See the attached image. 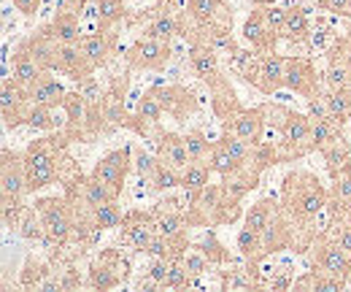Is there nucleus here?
<instances>
[{
	"mask_svg": "<svg viewBox=\"0 0 351 292\" xmlns=\"http://www.w3.org/2000/svg\"><path fill=\"white\" fill-rule=\"evenodd\" d=\"M243 201H235V198H227L224 192H221V201L219 206H217V214H214V225H232V222H238L241 216H243V206H241Z\"/></svg>",
	"mask_w": 351,
	"mask_h": 292,
	"instance_id": "c03bdc74",
	"label": "nucleus"
},
{
	"mask_svg": "<svg viewBox=\"0 0 351 292\" xmlns=\"http://www.w3.org/2000/svg\"><path fill=\"white\" fill-rule=\"evenodd\" d=\"M95 14L97 30H114L119 22L128 19V5L125 0H95Z\"/></svg>",
	"mask_w": 351,
	"mask_h": 292,
	"instance_id": "7c9ffc66",
	"label": "nucleus"
},
{
	"mask_svg": "<svg viewBox=\"0 0 351 292\" xmlns=\"http://www.w3.org/2000/svg\"><path fill=\"white\" fill-rule=\"evenodd\" d=\"M278 201H281V209L287 211V216L303 233L300 244H298V251H308L313 236H316L313 222H316V216L322 211L327 209L330 190L311 170H289L284 176V181H281V198Z\"/></svg>",
	"mask_w": 351,
	"mask_h": 292,
	"instance_id": "f257e3e1",
	"label": "nucleus"
},
{
	"mask_svg": "<svg viewBox=\"0 0 351 292\" xmlns=\"http://www.w3.org/2000/svg\"><path fill=\"white\" fill-rule=\"evenodd\" d=\"M322 98L332 114V120L341 127H346L351 122V89H322Z\"/></svg>",
	"mask_w": 351,
	"mask_h": 292,
	"instance_id": "2f4dec72",
	"label": "nucleus"
},
{
	"mask_svg": "<svg viewBox=\"0 0 351 292\" xmlns=\"http://www.w3.org/2000/svg\"><path fill=\"white\" fill-rule=\"evenodd\" d=\"M343 127L330 122V120H311V152H324L335 138H341Z\"/></svg>",
	"mask_w": 351,
	"mask_h": 292,
	"instance_id": "c9c22d12",
	"label": "nucleus"
},
{
	"mask_svg": "<svg viewBox=\"0 0 351 292\" xmlns=\"http://www.w3.org/2000/svg\"><path fill=\"white\" fill-rule=\"evenodd\" d=\"M346 19H351V5H349V14H346Z\"/></svg>",
	"mask_w": 351,
	"mask_h": 292,
	"instance_id": "bf43d9fd",
	"label": "nucleus"
},
{
	"mask_svg": "<svg viewBox=\"0 0 351 292\" xmlns=\"http://www.w3.org/2000/svg\"><path fill=\"white\" fill-rule=\"evenodd\" d=\"M54 71L73 79V82H84L87 76L95 74L92 63L84 57V52L79 49V43H57V57H54Z\"/></svg>",
	"mask_w": 351,
	"mask_h": 292,
	"instance_id": "a211bd4d",
	"label": "nucleus"
},
{
	"mask_svg": "<svg viewBox=\"0 0 351 292\" xmlns=\"http://www.w3.org/2000/svg\"><path fill=\"white\" fill-rule=\"evenodd\" d=\"M322 160H324V166H327V173H330V179H338L341 173H346L351 170V146L349 141L341 135V138H335L324 152H322Z\"/></svg>",
	"mask_w": 351,
	"mask_h": 292,
	"instance_id": "c756f323",
	"label": "nucleus"
},
{
	"mask_svg": "<svg viewBox=\"0 0 351 292\" xmlns=\"http://www.w3.org/2000/svg\"><path fill=\"white\" fill-rule=\"evenodd\" d=\"M351 0H316V8L319 11H327V14H335V16H346L349 14Z\"/></svg>",
	"mask_w": 351,
	"mask_h": 292,
	"instance_id": "603ef678",
	"label": "nucleus"
},
{
	"mask_svg": "<svg viewBox=\"0 0 351 292\" xmlns=\"http://www.w3.org/2000/svg\"><path fill=\"white\" fill-rule=\"evenodd\" d=\"M62 111L68 117L65 122V135L71 141H82L87 138V114H89V100L84 98L82 89H68L65 100H62Z\"/></svg>",
	"mask_w": 351,
	"mask_h": 292,
	"instance_id": "aec40b11",
	"label": "nucleus"
},
{
	"mask_svg": "<svg viewBox=\"0 0 351 292\" xmlns=\"http://www.w3.org/2000/svg\"><path fill=\"white\" fill-rule=\"evenodd\" d=\"M89 0H62V5L60 8H71V11H76V14H82L84 8H87Z\"/></svg>",
	"mask_w": 351,
	"mask_h": 292,
	"instance_id": "13d9d810",
	"label": "nucleus"
},
{
	"mask_svg": "<svg viewBox=\"0 0 351 292\" xmlns=\"http://www.w3.org/2000/svg\"><path fill=\"white\" fill-rule=\"evenodd\" d=\"M171 54H173L171 43L154 41V38L141 36V38L132 41V46L125 52V65H128L130 71H154V74H160V71L168 68Z\"/></svg>",
	"mask_w": 351,
	"mask_h": 292,
	"instance_id": "423d86ee",
	"label": "nucleus"
},
{
	"mask_svg": "<svg viewBox=\"0 0 351 292\" xmlns=\"http://www.w3.org/2000/svg\"><path fill=\"white\" fill-rule=\"evenodd\" d=\"M284 76H287V57L284 54H260V84L257 89L263 95H276L284 89Z\"/></svg>",
	"mask_w": 351,
	"mask_h": 292,
	"instance_id": "5701e85b",
	"label": "nucleus"
},
{
	"mask_svg": "<svg viewBox=\"0 0 351 292\" xmlns=\"http://www.w3.org/2000/svg\"><path fill=\"white\" fill-rule=\"evenodd\" d=\"M192 247L203 251V254L211 260V265H224V268H227V265H235V257H232L230 249H227L219 238H217V233H214V230H208V233H206L200 241H195Z\"/></svg>",
	"mask_w": 351,
	"mask_h": 292,
	"instance_id": "72a5a7b5",
	"label": "nucleus"
},
{
	"mask_svg": "<svg viewBox=\"0 0 351 292\" xmlns=\"http://www.w3.org/2000/svg\"><path fill=\"white\" fill-rule=\"evenodd\" d=\"M89 214H92V219H95V225H97L100 230L122 227V219H125V211H122V206H119V201H108V203L92 209Z\"/></svg>",
	"mask_w": 351,
	"mask_h": 292,
	"instance_id": "a19ab883",
	"label": "nucleus"
},
{
	"mask_svg": "<svg viewBox=\"0 0 351 292\" xmlns=\"http://www.w3.org/2000/svg\"><path fill=\"white\" fill-rule=\"evenodd\" d=\"M44 30L57 43H79L84 38V33H82V14H76L71 8H60L54 14V19L49 25H44Z\"/></svg>",
	"mask_w": 351,
	"mask_h": 292,
	"instance_id": "4be33fe9",
	"label": "nucleus"
},
{
	"mask_svg": "<svg viewBox=\"0 0 351 292\" xmlns=\"http://www.w3.org/2000/svg\"><path fill=\"white\" fill-rule=\"evenodd\" d=\"M25 203H22V198H3V225L5 227H19V222H22V214H25Z\"/></svg>",
	"mask_w": 351,
	"mask_h": 292,
	"instance_id": "de8ad7c7",
	"label": "nucleus"
},
{
	"mask_svg": "<svg viewBox=\"0 0 351 292\" xmlns=\"http://www.w3.org/2000/svg\"><path fill=\"white\" fill-rule=\"evenodd\" d=\"M181 260H184L186 271H189L195 279H200V276H203V273L211 268V260H208V257H206V254H203L200 249H195V247H189V251H186Z\"/></svg>",
	"mask_w": 351,
	"mask_h": 292,
	"instance_id": "09e8293b",
	"label": "nucleus"
},
{
	"mask_svg": "<svg viewBox=\"0 0 351 292\" xmlns=\"http://www.w3.org/2000/svg\"><path fill=\"white\" fill-rule=\"evenodd\" d=\"M11 3H14V8H16L22 16L33 19V16L38 14V8H41V3H44V0H11Z\"/></svg>",
	"mask_w": 351,
	"mask_h": 292,
	"instance_id": "864d4df0",
	"label": "nucleus"
},
{
	"mask_svg": "<svg viewBox=\"0 0 351 292\" xmlns=\"http://www.w3.org/2000/svg\"><path fill=\"white\" fill-rule=\"evenodd\" d=\"M16 230H19V236H22L25 241H30V244H44L46 247V227H44L41 214H38V209H36V203L25 209L22 222H19Z\"/></svg>",
	"mask_w": 351,
	"mask_h": 292,
	"instance_id": "e433bc0d",
	"label": "nucleus"
},
{
	"mask_svg": "<svg viewBox=\"0 0 351 292\" xmlns=\"http://www.w3.org/2000/svg\"><path fill=\"white\" fill-rule=\"evenodd\" d=\"M186 16L192 30H203L211 25H232V8L224 0H186Z\"/></svg>",
	"mask_w": 351,
	"mask_h": 292,
	"instance_id": "f3484780",
	"label": "nucleus"
},
{
	"mask_svg": "<svg viewBox=\"0 0 351 292\" xmlns=\"http://www.w3.org/2000/svg\"><path fill=\"white\" fill-rule=\"evenodd\" d=\"M284 89L300 95V98H316L322 95V84H319V74H316V65L300 57V54H292L287 57V76H284Z\"/></svg>",
	"mask_w": 351,
	"mask_h": 292,
	"instance_id": "9d476101",
	"label": "nucleus"
},
{
	"mask_svg": "<svg viewBox=\"0 0 351 292\" xmlns=\"http://www.w3.org/2000/svg\"><path fill=\"white\" fill-rule=\"evenodd\" d=\"M154 92L165 109L168 117L173 120H186L197 111V98L192 89L181 87V84H154Z\"/></svg>",
	"mask_w": 351,
	"mask_h": 292,
	"instance_id": "dca6fc26",
	"label": "nucleus"
},
{
	"mask_svg": "<svg viewBox=\"0 0 351 292\" xmlns=\"http://www.w3.org/2000/svg\"><path fill=\"white\" fill-rule=\"evenodd\" d=\"M130 276V260L122 257L119 249L100 251L87 268V287L89 290H117Z\"/></svg>",
	"mask_w": 351,
	"mask_h": 292,
	"instance_id": "20e7f679",
	"label": "nucleus"
},
{
	"mask_svg": "<svg viewBox=\"0 0 351 292\" xmlns=\"http://www.w3.org/2000/svg\"><path fill=\"white\" fill-rule=\"evenodd\" d=\"M211 166L208 163H189L181 170V190L186 192V203H192L208 184H211Z\"/></svg>",
	"mask_w": 351,
	"mask_h": 292,
	"instance_id": "c85d7f7f",
	"label": "nucleus"
},
{
	"mask_svg": "<svg viewBox=\"0 0 351 292\" xmlns=\"http://www.w3.org/2000/svg\"><path fill=\"white\" fill-rule=\"evenodd\" d=\"M184 144H186V152H189L192 163H208V155H211L214 141H208V135H206L203 127L186 130V133H184Z\"/></svg>",
	"mask_w": 351,
	"mask_h": 292,
	"instance_id": "58836bf2",
	"label": "nucleus"
},
{
	"mask_svg": "<svg viewBox=\"0 0 351 292\" xmlns=\"http://www.w3.org/2000/svg\"><path fill=\"white\" fill-rule=\"evenodd\" d=\"M36 209L44 219L46 227V247H68V241L73 238V222H76V211L73 203L68 201V195H51V198H38Z\"/></svg>",
	"mask_w": 351,
	"mask_h": 292,
	"instance_id": "7ed1b4c3",
	"label": "nucleus"
},
{
	"mask_svg": "<svg viewBox=\"0 0 351 292\" xmlns=\"http://www.w3.org/2000/svg\"><path fill=\"white\" fill-rule=\"evenodd\" d=\"M160 166V157L157 155H149L146 149H135V157H132V170L141 176V181H146L152 173H154V168Z\"/></svg>",
	"mask_w": 351,
	"mask_h": 292,
	"instance_id": "49530a36",
	"label": "nucleus"
},
{
	"mask_svg": "<svg viewBox=\"0 0 351 292\" xmlns=\"http://www.w3.org/2000/svg\"><path fill=\"white\" fill-rule=\"evenodd\" d=\"M292 284H295V279H292V276L287 273V268H284L276 279H270V284H267V287H270V290H289Z\"/></svg>",
	"mask_w": 351,
	"mask_h": 292,
	"instance_id": "4d7b16f0",
	"label": "nucleus"
},
{
	"mask_svg": "<svg viewBox=\"0 0 351 292\" xmlns=\"http://www.w3.org/2000/svg\"><path fill=\"white\" fill-rule=\"evenodd\" d=\"M168 271H171V260L168 257H152L149 265H146V273L165 290V279H168Z\"/></svg>",
	"mask_w": 351,
	"mask_h": 292,
	"instance_id": "8fccbe9b",
	"label": "nucleus"
},
{
	"mask_svg": "<svg viewBox=\"0 0 351 292\" xmlns=\"http://www.w3.org/2000/svg\"><path fill=\"white\" fill-rule=\"evenodd\" d=\"M327 211H330V214H343V211H351V170L341 173L338 179H332L330 201H327Z\"/></svg>",
	"mask_w": 351,
	"mask_h": 292,
	"instance_id": "f704fd0d",
	"label": "nucleus"
},
{
	"mask_svg": "<svg viewBox=\"0 0 351 292\" xmlns=\"http://www.w3.org/2000/svg\"><path fill=\"white\" fill-rule=\"evenodd\" d=\"M154 141H157V157H160V163L176 168V170H184V168L192 163V157L186 152V144H184V133L162 130Z\"/></svg>",
	"mask_w": 351,
	"mask_h": 292,
	"instance_id": "412c9836",
	"label": "nucleus"
},
{
	"mask_svg": "<svg viewBox=\"0 0 351 292\" xmlns=\"http://www.w3.org/2000/svg\"><path fill=\"white\" fill-rule=\"evenodd\" d=\"M281 209V201H276V198H260L257 203H252L246 214H243V225L246 227H252V230H257V233H263V227L273 219V214Z\"/></svg>",
	"mask_w": 351,
	"mask_h": 292,
	"instance_id": "473e14b6",
	"label": "nucleus"
},
{
	"mask_svg": "<svg viewBox=\"0 0 351 292\" xmlns=\"http://www.w3.org/2000/svg\"><path fill=\"white\" fill-rule=\"evenodd\" d=\"M157 233V225H154V214L152 209H130L125 211V219H122V241L130 244L135 251H146L152 238Z\"/></svg>",
	"mask_w": 351,
	"mask_h": 292,
	"instance_id": "4468645a",
	"label": "nucleus"
},
{
	"mask_svg": "<svg viewBox=\"0 0 351 292\" xmlns=\"http://www.w3.org/2000/svg\"><path fill=\"white\" fill-rule=\"evenodd\" d=\"M54 74L57 71H44L38 76V82L27 89L33 103H41V106H49V109H62V100H65L68 89L62 87V82H57Z\"/></svg>",
	"mask_w": 351,
	"mask_h": 292,
	"instance_id": "b1692460",
	"label": "nucleus"
},
{
	"mask_svg": "<svg viewBox=\"0 0 351 292\" xmlns=\"http://www.w3.org/2000/svg\"><path fill=\"white\" fill-rule=\"evenodd\" d=\"M49 276H54V271L46 265L44 260L27 257V262L22 265V273H19V284L25 290H41V284H44Z\"/></svg>",
	"mask_w": 351,
	"mask_h": 292,
	"instance_id": "4c0bfd02",
	"label": "nucleus"
},
{
	"mask_svg": "<svg viewBox=\"0 0 351 292\" xmlns=\"http://www.w3.org/2000/svg\"><path fill=\"white\" fill-rule=\"evenodd\" d=\"M241 36H243V41L249 43L257 54H270V52H276V43L281 38V36L267 25V19H265V5H254V8L249 11Z\"/></svg>",
	"mask_w": 351,
	"mask_h": 292,
	"instance_id": "2eb2a0df",
	"label": "nucleus"
},
{
	"mask_svg": "<svg viewBox=\"0 0 351 292\" xmlns=\"http://www.w3.org/2000/svg\"><path fill=\"white\" fill-rule=\"evenodd\" d=\"M265 19H267V25L281 36V30H284V25H287V8H281V5H265Z\"/></svg>",
	"mask_w": 351,
	"mask_h": 292,
	"instance_id": "3c124183",
	"label": "nucleus"
},
{
	"mask_svg": "<svg viewBox=\"0 0 351 292\" xmlns=\"http://www.w3.org/2000/svg\"><path fill=\"white\" fill-rule=\"evenodd\" d=\"M349 287V282L343 276H335V273H327L322 268H311L306 271L300 279H295L292 290H313V292H341Z\"/></svg>",
	"mask_w": 351,
	"mask_h": 292,
	"instance_id": "a878e982",
	"label": "nucleus"
},
{
	"mask_svg": "<svg viewBox=\"0 0 351 292\" xmlns=\"http://www.w3.org/2000/svg\"><path fill=\"white\" fill-rule=\"evenodd\" d=\"M332 46L341 52V57L351 65V19H349V30H346L343 36H338V38L332 41Z\"/></svg>",
	"mask_w": 351,
	"mask_h": 292,
	"instance_id": "5fc2aeb1",
	"label": "nucleus"
},
{
	"mask_svg": "<svg viewBox=\"0 0 351 292\" xmlns=\"http://www.w3.org/2000/svg\"><path fill=\"white\" fill-rule=\"evenodd\" d=\"M281 38L295 46L311 41V14L306 5H292L287 8V25L281 30Z\"/></svg>",
	"mask_w": 351,
	"mask_h": 292,
	"instance_id": "bb28decb",
	"label": "nucleus"
},
{
	"mask_svg": "<svg viewBox=\"0 0 351 292\" xmlns=\"http://www.w3.org/2000/svg\"><path fill=\"white\" fill-rule=\"evenodd\" d=\"M30 95L25 87L14 82L11 76L3 79V87H0V114H3V127L11 133L16 127L25 125L27 120V111H30Z\"/></svg>",
	"mask_w": 351,
	"mask_h": 292,
	"instance_id": "1a4fd4ad",
	"label": "nucleus"
},
{
	"mask_svg": "<svg viewBox=\"0 0 351 292\" xmlns=\"http://www.w3.org/2000/svg\"><path fill=\"white\" fill-rule=\"evenodd\" d=\"M132 149L130 144H125L122 149H111L108 155H103L95 168H92V176L100 179L103 184H108L119 198H122V190H125V181H128V173L132 170Z\"/></svg>",
	"mask_w": 351,
	"mask_h": 292,
	"instance_id": "0eeeda50",
	"label": "nucleus"
},
{
	"mask_svg": "<svg viewBox=\"0 0 351 292\" xmlns=\"http://www.w3.org/2000/svg\"><path fill=\"white\" fill-rule=\"evenodd\" d=\"M197 279L186 271L184 260H171V271H168V279H165V290H184V287H192Z\"/></svg>",
	"mask_w": 351,
	"mask_h": 292,
	"instance_id": "a18cd8bd",
	"label": "nucleus"
},
{
	"mask_svg": "<svg viewBox=\"0 0 351 292\" xmlns=\"http://www.w3.org/2000/svg\"><path fill=\"white\" fill-rule=\"evenodd\" d=\"M208 166H211V170L219 176V179H224V176H230V173H235L238 168H241V163L221 146L219 141H214V146H211V155H208Z\"/></svg>",
	"mask_w": 351,
	"mask_h": 292,
	"instance_id": "37998d69",
	"label": "nucleus"
},
{
	"mask_svg": "<svg viewBox=\"0 0 351 292\" xmlns=\"http://www.w3.org/2000/svg\"><path fill=\"white\" fill-rule=\"evenodd\" d=\"M117 41H119V36L114 30H95V33H89V36H84L79 41V49L84 52V57L92 63V68L100 71L117 54Z\"/></svg>",
	"mask_w": 351,
	"mask_h": 292,
	"instance_id": "6ab92c4d",
	"label": "nucleus"
},
{
	"mask_svg": "<svg viewBox=\"0 0 351 292\" xmlns=\"http://www.w3.org/2000/svg\"><path fill=\"white\" fill-rule=\"evenodd\" d=\"M308 262L311 268H322L327 273H335V276H343L349 282L351 276V254L327 230L316 233L311 247H308Z\"/></svg>",
	"mask_w": 351,
	"mask_h": 292,
	"instance_id": "39448f33",
	"label": "nucleus"
},
{
	"mask_svg": "<svg viewBox=\"0 0 351 292\" xmlns=\"http://www.w3.org/2000/svg\"><path fill=\"white\" fill-rule=\"evenodd\" d=\"M267 109L276 114V127L281 135V141L276 146L278 163H292V160L311 155V117L295 111V109L270 106V103H267Z\"/></svg>",
	"mask_w": 351,
	"mask_h": 292,
	"instance_id": "f03ea898",
	"label": "nucleus"
},
{
	"mask_svg": "<svg viewBox=\"0 0 351 292\" xmlns=\"http://www.w3.org/2000/svg\"><path fill=\"white\" fill-rule=\"evenodd\" d=\"M128 76H114L111 84L103 89V114L108 130H130L132 114H128L125 92H128Z\"/></svg>",
	"mask_w": 351,
	"mask_h": 292,
	"instance_id": "ddd939ff",
	"label": "nucleus"
},
{
	"mask_svg": "<svg viewBox=\"0 0 351 292\" xmlns=\"http://www.w3.org/2000/svg\"><path fill=\"white\" fill-rule=\"evenodd\" d=\"M25 125L36 133H54L57 130V120H54V109L41 106V103H30V111H27V120Z\"/></svg>",
	"mask_w": 351,
	"mask_h": 292,
	"instance_id": "79ce46f5",
	"label": "nucleus"
},
{
	"mask_svg": "<svg viewBox=\"0 0 351 292\" xmlns=\"http://www.w3.org/2000/svg\"><path fill=\"white\" fill-rule=\"evenodd\" d=\"M324 84L330 89H351V65L341 57L335 46L327 49V63H324Z\"/></svg>",
	"mask_w": 351,
	"mask_h": 292,
	"instance_id": "cd10ccee",
	"label": "nucleus"
},
{
	"mask_svg": "<svg viewBox=\"0 0 351 292\" xmlns=\"http://www.w3.org/2000/svg\"><path fill=\"white\" fill-rule=\"evenodd\" d=\"M44 74V68H41V63L25 49V46H19L16 43V49H14V63H11V79L19 84V87H25V89H30L33 84L38 82V76Z\"/></svg>",
	"mask_w": 351,
	"mask_h": 292,
	"instance_id": "393cba45",
	"label": "nucleus"
},
{
	"mask_svg": "<svg viewBox=\"0 0 351 292\" xmlns=\"http://www.w3.org/2000/svg\"><path fill=\"white\" fill-rule=\"evenodd\" d=\"M349 290H351V276H349Z\"/></svg>",
	"mask_w": 351,
	"mask_h": 292,
	"instance_id": "052dcab7",
	"label": "nucleus"
},
{
	"mask_svg": "<svg viewBox=\"0 0 351 292\" xmlns=\"http://www.w3.org/2000/svg\"><path fill=\"white\" fill-rule=\"evenodd\" d=\"M60 282H62V290H79L82 284H87V282H82V276L76 273V268H68V271H62Z\"/></svg>",
	"mask_w": 351,
	"mask_h": 292,
	"instance_id": "6e6d98bb",
	"label": "nucleus"
},
{
	"mask_svg": "<svg viewBox=\"0 0 351 292\" xmlns=\"http://www.w3.org/2000/svg\"><path fill=\"white\" fill-rule=\"evenodd\" d=\"M0 195L3 198H25L27 195L25 152H14L8 146L0 152Z\"/></svg>",
	"mask_w": 351,
	"mask_h": 292,
	"instance_id": "9b49d317",
	"label": "nucleus"
},
{
	"mask_svg": "<svg viewBox=\"0 0 351 292\" xmlns=\"http://www.w3.org/2000/svg\"><path fill=\"white\" fill-rule=\"evenodd\" d=\"M265 106H254V109H238L232 111L227 120H221V130H232L235 135H241L243 141L254 144V146H263V135H265Z\"/></svg>",
	"mask_w": 351,
	"mask_h": 292,
	"instance_id": "f8f14e48",
	"label": "nucleus"
},
{
	"mask_svg": "<svg viewBox=\"0 0 351 292\" xmlns=\"http://www.w3.org/2000/svg\"><path fill=\"white\" fill-rule=\"evenodd\" d=\"M146 184H149V192H154V195L168 192V190H173V187H181V170L160 163V166L154 168V173L146 179Z\"/></svg>",
	"mask_w": 351,
	"mask_h": 292,
	"instance_id": "ea45409f",
	"label": "nucleus"
},
{
	"mask_svg": "<svg viewBox=\"0 0 351 292\" xmlns=\"http://www.w3.org/2000/svg\"><path fill=\"white\" fill-rule=\"evenodd\" d=\"M162 117H165V109H162V103H160L154 87H149V89L138 98V106H135V114H132L130 130L135 133V135H141L143 141L157 138V135L162 133V127H160Z\"/></svg>",
	"mask_w": 351,
	"mask_h": 292,
	"instance_id": "6e6552de",
	"label": "nucleus"
}]
</instances>
